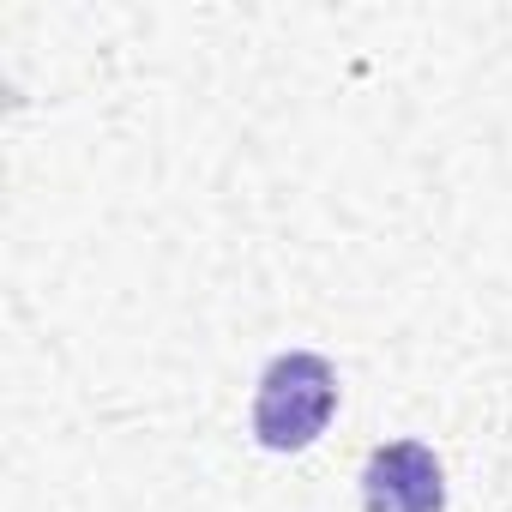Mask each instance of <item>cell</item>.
<instances>
[{
    "label": "cell",
    "mask_w": 512,
    "mask_h": 512,
    "mask_svg": "<svg viewBox=\"0 0 512 512\" xmlns=\"http://www.w3.org/2000/svg\"><path fill=\"white\" fill-rule=\"evenodd\" d=\"M362 506L368 512H440L446 506V476L440 458L422 440H392L368 458L362 470Z\"/></svg>",
    "instance_id": "7a4b0ae2"
},
{
    "label": "cell",
    "mask_w": 512,
    "mask_h": 512,
    "mask_svg": "<svg viewBox=\"0 0 512 512\" xmlns=\"http://www.w3.org/2000/svg\"><path fill=\"white\" fill-rule=\"evenodd\" d=\"M338 410V374L326 356H308V350H290L266 368L260 380V398H253V434L272 452H302L326 434Z\"/></svg>",
    "instance_id": "6da1fadb"
}]
</instances>
